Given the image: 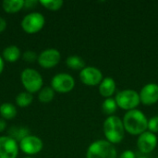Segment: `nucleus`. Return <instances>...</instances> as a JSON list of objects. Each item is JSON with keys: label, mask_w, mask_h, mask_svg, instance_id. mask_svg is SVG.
Here are the masks:
<instances>
[{"label": "nucleus", "mask_w": 158, "mask_h": 158, "mask_svg": "<svg viewBox=\"0 0 158 158\" xmlns=\"http://www.w3.org/2000/svg\"><path fill=\"white\" fill-rule=\"evenodd\" d=\"M61 58V55L58 50L55 48L45 49L38 56V64L44 69H51L56 67Z\"/></svg>", "instance_id": "9"}, {"label": "nucleus", "mask_w": 158, "mask_h": 158, "mask_svg": "<svg viewBox=\"0 0 158 158\" xmlns=\"http://www.w3.org/2000/svg\"><path fill=\"white\" fill-rule=\"evenodd\" d=\"M116 91V82L114 79L107 77L105 78L99 84V93L103 97L110 98Z\"/></svg>", "instance_id": "14"}, {"label": "nucleus", "mask_w": 158, "mask_h": 158, "mask_svg": "<svg viewBox=\"0 0 158 158\" xmlns=\"http://www.w3.org/2000/svg\"><path fill=\"white\" fill-rule=\"evenodd\" d=\"M120 158H136V156L135 154L131 151V150H127V151H124L121 156H120Z\"/></svg>", "instance_id": "27"}, {"label": "nucleus", "mask_w": 158, "mask_h": 158, "mask_svg": "<svg viewBox=\"0 0 158 158\" xmlns=\"http://www.w3.org/2000/svg\"><path fill=\"white\" fill-rule=\"evenodd\" d=\"M140 99L145 106H152L158 102V84L148 83L141 90Z\"/></svg>", "instance_id": "13"}, {"label": "nucleus", "mask_w": 158, "mask_h": 158, "mask_svg": "<svg viewBox=\"0 0 158 158\" xmlns=\"http://www.w3.org/2000/svg\"><path fill=\"white\" fill-rule=\"evenodd\" d=\"M39 3L48 10L56 11L62 7L64 2L62 0H40Z\"/></svg>", "instance_id": "22"}, {"label": "nucleus", "mask_w": 158, "mask_h": 158, "mask_svg": "<svg viewBox=\"0 0 158 158\" xmlns=\"http://www.w3.org/2000/svg\"><path fill=\"white\" fill-rule=\"evenodd\" d=\"M33 101V96L31 94L28 92H22L19 93L16 97V104L20 107H26L29 106Z\"/></svg>", "instance_id": "20"}, {"label": "nucleus", "mask_w": 158, "mask_h": 158, "mask_svg": "<svg viewBox=\"0 0 158 158\" xmlns=\"http://www.w3.org/2000/svg\"><path fill=\"white\" fill-rule=\"evenodd\" d=\"M6 28V20L0 17V32H3Z\"/></svg>", "instance_id": "28"}, {"label": "nucleus", "mask_w": 158, "mask_h": 158, "mask_svg": "<svg viewBox=\"0 0 158 158\" xmlns=\"http://www.w3.org/2000/svg\"><path fill=\"white\" fill-rule=\"evenodd\" d=\"M55 97V91L52 87H43L38 94V99L41 103L48 104Z\"/></svg>", "instance_id": "19"}, {"label": "nucleus", "mask_w": 158, "mask_h": 158, "mask_svg": "<svg viewBox=\"0 0 158 158\" xmlns=\"http://www.w3.org/2000/svg\"><path fill=\"white\" fill-rule=\"evenodd\" d=\"M6 124L4 119H0V132H3L6 130Z\"/></svg>", "instance_id": "29"}, {"label": "nucleus", "mask_w": 158, "mask_h": 158, "mask_svg": "<svg viewBox=\"0 0 158 158\" xmlns=\"http://www.w3.org/2000/svg\"><path fill=\"white\" fill-rule=\"evenodd\" d=\"M19 144L10 136H0V158H17Z\"/></svg>", "instance_id": "10"}, {"label": "nucleus", "mask_w": 158, "mask_h": 158, "mask_svg": "<svg viewBox=\"0 0 158 158\" xmlns=\"http://www.w3.org/2000/svg\"><path fill=\"white\" fill-rule=\"evenodd\" d=\"M157 145V137L151 131H145L139 135L137 141V147L143 154H149L153 152Z\"/></svg>", "instance_id": "12"}, {"label": "nucleus", "mask_w": 158, "mask_h": 158, "mask_svg": "<svg viewBox=\"0 0 158 158\" xmlns=\"http://www.w3.org/2000/svg\"><path fill=\"white\" fill-rule=\"evenodd\" d=\"M148 130L153 133L158 132V116L153 117L148 120Z\"/></svg>", "instance_id": "25"}, {"label": "nucleus", "mask_w": 158, "mask_h": 158, "mask_svg": "<svg viewBox=\"0 0 158 158\" xmlns=\"http://www.w3.org/2000/svg\"><path fill=\"white\" fill-rule=\"evenodd\" d=\"M20 81L26 91L31 94L40 92L44 84L42 75L33 69H25L20 74Z\"/></svg>", "instance_id": "4"}, {"label": "nucleus", "mask_w": 158, "mask_h": 158, "mask_svg": "<svg viewBox=\"0 0 158 158\" xmlns=\"http://www.w3.org/2000/svg\"><path fill=\"white\" fill-rule=\"evenodd\" d=\"M118 108V105L115 99L113 98H106L102 105V110L104 112V114L106 115H109L113 116V114L117 111Z\"/></svg>", "instance_id": "21"}, {"label": "nucleus", "mask_w": 158, "mask_h": 158, "mask_svg": "<svg viewBox=\"0 0 158 158\" xmlns=\"http://www.w3.org/2000/svg\"><path fill=\"white\" fill-rule=\"evenodd\" d=\"M45 23L44 15L40 12H31L26 15L21 20V28L27 33L33 34L40 31Z\"/></svg>", "instance_id": "6"}, {"label": "nucleus", "mask_w": 158, "mask_h": 158, "mask_svg": "<svg viewBox=\"0 0 158 158\" xmlns=\"http://www.w3.org/2000/svg\"><path fill=\"white\" fill-rule=\"evenodd\" d=\"M0 115L4 119H12L17 115V108L11 103H3L0 106Z\"/></svg>", "instance_id": "17"}, {"label": "nucleus", "mask_w": 158, "mask_h": 158, "mask_svg": "<svg viewBox=\"0 0 158 158\" xmlns=\"http://www.w3.org/2000/svg\"><path fill=\"white\" fill-rule=\"evenodd\" d=\"M28 135H30L29 131L24 128H12L9 131V136L13 138L15 141L20 142L23 138H25Z\"/></svg>", "instance_id": "23"}, {"label": "nucleus", "mask_w": 158, "mask_h": 158, "mask_svg": "<svg viewBox=\"0 0 158 158\" xmlns=\"http://www.w3.org/2000/svg\"><path fill=\"white\" fill-rule=\"evenodd\" d=\"M4 66H5V64H4V59H3V57L0 56V74L3 72V70H4Z\"/></svg>", "instance_id": "30"}, {"label": "nucleus", "mask_w": 158, "mask_h": 158, "mask_svg": "<svg viewBox=\"0 0 158 158\" xmlns=\"http://www.w3.org/2000/svg\"><path fill=\"white\" fill-rule=\"evenodd\" d=\"M2 6L6 13H17L24 7V0H5Z\"/></svg>", "instance_id": "16"}, {"label": "nucleus", "mask_w": 158, "mask_h": 158, "mask_svg": "<svg viewBox=\"0 0 158 158\" xmlns=\"http://www.w3.org/2000/svg\"><path fill=\"white\" fill-rule=\"evenodd\" d=\"M138 158H147L146 156H139Z\"/></svg>", "instance_id": "31"}, {"label": "nucleus", "mask_w": 158, "mask_h": 158, "mask_svg": "<svg viewBox=\"0 0 158 158\" xmlns=\"http://www.w3.org/2000/svg\"><path fill=\"white\" fill-rule=\"evenodd\" d=\"M75 81L72 76L68 73H58L53 77L51 81V87L55 92L66 94L73 90Z\"/></svg>", "instance_id": "7"}, {"label": "nucleus", "mask_w": 158, "mask_h": 158, "mask_svg": "<svg viewBox=\"0 0 158 158\" xmlns=\"http://www.w3.org/2000/svg\"><path fill=\"white\" fill-rule=\"evenodd\" d=\"M125 129L123 121L117 116L108 117L104 122V133L107 142L113 143H119L123 138Z\"/></svg>", "instance_id": "2"}, {"label": "nucleus", "mask_w": 158, "mask_h": 158, "mask_svg": "<svg viewBox=\"0 0 158 158\" xmlns=\"http://www.w3.org/2000/svg\"><path fill=\"white\" fill-rule=\"evenodd\" d=\"M80 79L81 82L88 86H95L103 81V74L95 67H85L81 70Z\"/></svg>", "instance_id": "11"}, {"label": "nucleus", "mask_w": 158, "mask_h": 158, "mask_svg": "<svg viewBox=\"0 0 158 158\" xmlns=\"http://www.w3.org/2000/svg\"><path fill=\"white\" fill-rule=\"evenodd\" d=\"M117 151L114 145L105 140L94 142L87 150L86 158H116Z\"/></svg>", "instance_id": "3"}, {"label": "nucleus", "mask_w": 158, "mask_h": 158, "mask_svg": "<svg viewBox=\"0 0 158 158\" xmlns=\"http://www.w3.org/2000/svg\"><path fill=\"white\" fill-rule=\"evenodd\" d=\"M37 4H38V1H36V0H25L24 1V7L31 9V8H34L37 6Z\"/></svg>", "instance_id": "26"}, {"label": "nucleus", "mask_w": 158, "mask_h": 158, "mask_svg": "<svg viewBox=\"0 0 158 158\" xmlns=\"http://www.w3.org/2000/svg\"><path fill=\"white\" fill-rule=\"evenodd\" d=\"M20 56H21V52L19 48L16 45H9L6 47L3 51V59L10 63H14L18 61Z\"/></svg>", "instance_id": "15"}, {"label": "nucleus", "mask_w": 158, "mask_h": 158, "mask_svg": "<svg viewBox=\"0 0 158 158\" xmlns=\"http://www.w3.org/2000/svg\"><path fill=\"white\" fill-rule=\"evenodd\" d=\"M24 158H32V157H24Z\"/></svg>", "instance_id": "32"}, {"label": "nucleus", "mask_w": 158, "mask_h": 158, "mask_svg": "<svg viewBox=\"0 0 158 158\" xmlns=\"http://www.w3.org/2000/svg\"><path fill=\"white\" fill-rule=\"evenodd\" d=\"M19 147L24 154L33 156L43 150L44 143L39 137L34 135H28L19 142Z\"/></svg>", "instance_id": "8"}, {"label": "nucleus", "mask_w": 158, "mask_h": 158, "mask_svg": "<svg viewBox=\"0 0 158 158\" xmlns=\"http://www.w3.org/2000/svg\"><path fill=\"white\" fill-rule=\"evenodd\" d=\"M22 58L24 61L26 62H29V63H32L34 61H36L38 59V56L36 55V53L34 51H31V50H28V51H25L22 55Z\"/></svg>", "instance_id": "24"}, {"label": "nucleus", "mask_w": 158, "mask_h": 158, "mask_svg": "<svg viewBox=\"0 0 158 158\" xmlns=\"http://www.w3.org/2000/svg\"><path fill=\"white\" fill-rule=\"evenodd\" d=\"M115 100L118 107L128 111L136 109L141 103L140 94L136 91L131 89L123 90L118 93Z\"/></svg>", "instance_id": "5"}, {"label": "nucleus", "mask_w": 158, "mask_h": 158, "mask_svg": "<svg viewBox=\"0 0 158 158\" xmlns=\"http://www.w3.org/2000/svg\"><path fill=\"white\" fill-rule=\"evenodd\" d=\"M157 158H158V156H157Z\"/></svg>", "instance_id": "33"}, {"label": "nucleus", "mask_w": 158, "mask_h": 158, "mask_svg": "<svg viewBox=\"0 0 158 158\" xmlns=\"http://www.w3.org/2000/svg\"><path fill=\"white\" fill-rule=\"evenodd\" d=\"M66 64L67 66L71 69H75V70H79V69H83L85 68V62L84 60L79 56H70L67 58L66 60Z\"/></svg>", "instance_id": "18"}, {"label": "nucleus", "mask_w": 158, "mask_h": 158, "mask_svg": "<svg viewBox=\"0 0 158 158\" xmlns=\"http://www.w3.org/2000/svg\"><path fill=\"white\" fill-rule=\"evenodd\" d=\"M122 121L125 131L131 135H141L148 129V119L146 116L138 109L128 111Z\"/></svg>", "instance_id": "1"}]
</instances>
